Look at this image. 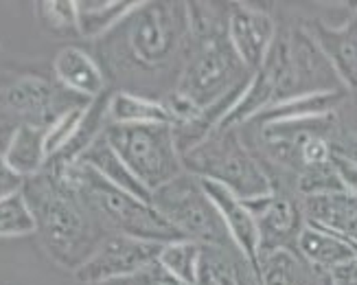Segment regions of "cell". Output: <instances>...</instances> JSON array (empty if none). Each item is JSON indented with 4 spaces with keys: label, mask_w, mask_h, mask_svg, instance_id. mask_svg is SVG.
Instances as JSON below:
<instances>
[{
    "label": "cell",
    "mask_w": 357,
    "mask_h": 285,
    "mask_svg": "<svg viewBox=\"0 0 357 285\" xmlns=\"http://www.w3.org/2000/svg\"><path fill=\"white\" fill-rule=\"evenodd\" d=\"M49 165L53 176L77 198L99 228L153 244H172L182 240L180 233L156 211L151 202L110 184L88 165Z\"/></svg>",
    "instance_id": "cell-1"
},
{
    "label": "cell",
    "mask_w": 357,
    "mask_h": 285,
    "mask_svg": "<svg viewBox=\"0 0 357 285\" xmlns=\"http://www.w3.org/2000/svg\"><path fill=\"white\" fill-rule=\"evenodd\" d=\"M189 11V49L186 64L180 75L178 92L189 97L195 105L206 108L220 101L224 94L252 79L235 49L230 46L228 31L213 18L211 11Z\"/></svg>",
    "instance_id": "cell-2"
},
{
    "label": "cell",
    "mask_w": 357,
    "mask_h": 285,
    "mask_svg": "<svg viewBox=\"0 0 357 285\" xmlns=\"http://www.w3.org/2000/svg\"><path fill=\"white\" fill-rule=\"evenodd\" d=\"M22 193L36 215L46 252L64 268L77 270L101 242L97 221L51 171L29 178Z\"/></svg>",
    "instance_id": "cell-3"
},
{
    "label": "cell",
    "mask_w": 357,
    "mask_h": 285,
    "mask_svg": "<svg viewBox=\"0 0 357 285\" xmlns=\"http://www.w3.org/2000/svg\"><path fill=\"white\" fill-rule=\"evenodd\" d=\"M184 171L220 182L243 202L274 193L272 180L257 158L243 147L235 130H217L193 149L182 154Z\"/></svg>",
    "instance_id": "cell-4"
},
{
    "label": "cell",
    "mask_w": 357,
    "mask_h": 285,
    "mask_svg": "<svg viewBox=\"0 0 357 285\" xmlns=\"http://www.w3.org/2000/svg\"><path fill=\"white\" fill-rule=\"evenodd\" d=\"M103 136L114 154L151 193L184 171L172 125L107 123Z\"/></svg>",
    "instance_id": "cell-5"
},
{
    "label": "cell",
    "mask_w": 357,
    "mask_h": 285,
    "mask_svg": "<svg viewBox=\"0 0 357 285\" xmlns=\"http://www.w3.org/2000/svg\"><path fill=\"white\" fill-rule=\"evenodd\" d=\"M151 204L180 233L182 240L202 246L232 244L202 178L191 171H182L178 178L156 189L151 193Z\"/></svg>",
    "instance_id": "cell-6"
},
{
    "label": "cell",
    "mask_w": 357,
    "mask_h": 285,
    "mask_svg": "<svg viewBox=\"0 0 357 285\" xmlns=\"http://www.w3.org/2000/svg\"><path fill=\"white\" fill-rule=\"evenodd\" d=\"M128 49L136 64L156 68L189 44V11L178 3H141L128 18Z\"/></svg>",
    "instance_id": "cell-7"
},
{
    "label": "cell",
    "mask_w": 357,
    "mask_h": 285,
    "mask_svg": "<svg viewBox=\"0 0 357 285\" xmlns=\"http://www.w3.org/2000/svg\"><path fill=\"white\" fill-rule=\"evenodd\" d=\"M162 246L165 244L107 233L105 237H101L92 255L75 270V277L90 285H105L132 279L158 261Z\"/></svg>",
    "instance_id": "cell-8"
},
{
    "label": "cell",
    "mask_w": 357,
    "mask_h": 285,
    "mask_svg": "<svg viewBox=\"0 0 357 285\" xmlns=\"http://www.w3.org/2000/svg\"><path fill=\"white\" fill-rule=\"evenodd\" d=\"M257 219L259 228V257L272 250H296L298 235L305 228V215L296 202L283 196H268L245 202Z\"/></svg>",
    "instance_id": "cell-9"
},
{
    "label": "cell",
    "mask_w": 357,
    "mask_h": 285,
    "mask_svg": "<svg viewBox=\"0 0 357 285\" xmlns=\"http://www.w3.org/2000/svg\"><path fill=\"white\" fill-rule=\"evenodd\" d=\"M226 31L241 64L250 73H257L276 40L274 18L263 9L235 5L226 18Z\"/></svg>",
    "instance_id": "cell-10"
},
{
    "label": "cell",
    "mask_w": 357,
    "mask_h": 285,
    "mask_svg": "<svg viewBox=\"0 0 357 285\" xmlns=\"http://www.w3.org/2000/svg\"><path fill=\"white\" fill-rule=\"evenodd\" d=\"M307 34L329 59L344 88L357 90V11L342 27H329L320 20L309 22Z\"/></svg>",
    "instance_id": "cell-11"
},
{
    "label": "cell",
    "mask_w": 357,
    "mask_h": 285,
    "mask_svg": "<svg viewBox=\"0 0 357 285\" xmlns=\"http://www.w3.org/2000/svg\"><path fill=\"white\" fill-rule=\"evenodd\" d=\"M202 184H204L208 198L213 200L217 213H220L230 235V242L259 268V228L250 209L245 207V202L241 198H237L224 184L204 178H202Z\"/></svg>",
    "instance_id": "cell-12"
},
{
    "label": "cell",
    "mask_w": 357,
    "mask_h": 285,
    "mask_svg": "<svg viewBox=\"0 0 357 285\" xmlns=\"http://www.w3.org/2000/svg\"><path fill=\"white\" fill-rule=\"evenodd\" d=\"M195 285H261L257 265L235 244L202 246Z\"/></svg>",
    "instance_id": "cell-13"
},
{
    "label": "cell",
    "mask_w": 357,
    "mask_h": 285,
    "mask_svg": "<svg viewBox=\"0 0 357 285\" xmlns=\"http://www.w3.org/2000/svg\"><path fill=\"white\" fill-rule=\"evenodd\" d=\"M3 103L15 115H22L29 119L26 123L40 125L53 123L64 110H57V97L55 90L49 82H44L40 77H22L15 79L11 86H7L0 94Z\"/></svg>",
    "instance_id": "cell-14"
},
{
    "label": "cell",
    "mask_w": 357,
    "mask_h": 285,
    "mask_svg": "<svg viewBox=\"0 0 357 285\" xmlns=\"http://www.w3.org/2000/svg\"><path fill=\"white\" fill-rule=\"evenodd\" d=\"M305 221L357 244V196L349 191L312 196L303 202Z\"/></svg>",
    "instance_id": "cell-15"
},
{
    "label": "cell",
    "mask_w": 357,
    "mask_h": 285,
    "mask_svg": "<svg viewBox=\"0 0 357 285\" xmlns=\"http://www.w3.org/2000/svg\"><path fill=\"white\" fill-rule=\"evenodd\" d=\"M53 71L61 86L79 94V97H86V101H92L103 94L105 79L99 64L77 46H64L55 55Z\"/></svg>",
    "instance_id": "cell-16"
},
{
    "label": "cell",
    "mask_w": 357,
    "mask_h": 285,
    "mask_svg": "<svg viewBox=\"0 0 357 285\" xmlns=\"http://www.w3.org/2000/svg\"><path fill=\"white\" fill-rule=\"evenodd\" d=\"M44 130L40 125L20 123L9 136L3 154V165L15 178H36L49 165L44 147Z\"/></svg>",
    "instance_id": "cell-17"
},
{
    "label": "cell",
    "mask_w": 357,
    "mask_h": 285,
    "mask_svg": "<svg viewBox=\"0 0 357 285\" xmlns=\"http://www.w3.org/2000/svg\"><path fill=\"white\" fill-rule=\"evenodd\" d=\"M296 252L320 275H329L337 265L357 257V252L344 237L322 231L312 224H305V228L301 231Z\"/></svg>",
    "instance_id": "cell-18"
},
{
    "label": "cell",
    "mask_w": 357,
    "mask_h": 285,
    "mask_svg": "<svg viewBox=\"0 0 357 285\" xmlns=\"http://www.w3.org/2000/svg\"><path fill=\"white\" fill-rule=\"evenodd\" d=\"M344 90L335 92H314V94H301V97H291L285 101H278L266 112H261L255 121L263 125L274 123H296V121H314L331 117L333 108L342 101Z\"/></svg>",
    "instance_id": "cell-19"
},
{
    "label": "cell",
    "mask_w": 357,
    "mask_h": 285,
    "mask_svg": "<svg viewBox=\"0 0 357 285\" xmlns=\"http://www.w3.org/2000/svg\"><path fill=\"white\" fill-rule=\"evenodd\" d=\"M77 163L88 165L90 169H95L101 178H105L110 184L123 189V191H128V193L141 198L145 202H151V191L143 187V182L138 180L134 173L128 169V165L114 154V149L107 145L105 136H99L95 142H92V145L82 154V158Z\"/></svg>",
    "instance_id": "cell-20"
},
{
    "label": "cell",
    "mask_w": 357,
    "mask_h": 285,
    "mask_svg": "<svg viewBox=\"0 0 357 285\" xmlns=\"http://www.w3.org/2000/svg\"><path fill=\"white\" fill-rule=\"evenodd\" d=\"M77 31L82 38H99L126 22L141 3L132 0H77Z\"/></svg>",
    "instance_id": "cell-21"
},
{
    "label": "cell",
    "mask_w": 357,
    "mask_h": 285,
    "mask_svg": "<svg viewBox=\"0 0 357 285\" xmlns=\"http://www.w3.org/2000/svg\"><path fill=\"white\" fill-rule=\"evenodd\" d=\"M107 121L114 125H149V123L174 125L172 115H169V110L165 108L162 101H153L132 92L110 94Z\"/></svg>",
    "instance_id": "cell-22"
},
{
    "label": "cell",
    "mask_w": 357,
    "mask_h": 285,
    "mask_svg": "<svg viewBox=\"0 0 357 285\" xmlns=\"http://www.w3.org/2000/svg\"><path fill=\"white\" fill-rule=\"evenodd\" d=\"M261 285H312L314 268L296 250H272L259 257Z\"/></svg>",
    "instance_id": "cell-23"
},
{
    "label": "cell",
    "mask_w": 357,
    "mask_h": 285,
    "mask_svg": "<svg viewBox=\"0 0 357 285\" xmlns=\"http://www.w3.org/2000/svg\"><path fill=\"white\" fill-rule=\"evenodd\" d=\"M38 233V221L22 189L0 193V240H15Z\"/></svg>",
    "instance_id": "cell-24"
},
{
    "label": "cell",
    "mask_w": 357,
    "mask_h": 285,
    "mask_svg": "<svg viewBox=\"0 0 357 285\" xmlns=\"http://www.w3.org/2000/svg\"><path fill=\"white\" fill-rule=\"evenodd\" d=\"M199 259H202V244L191 240H178L172 244H165L158 255V263L169 275H174L176 279L189 285L197 283Z\"/></svg>",
    "instance_id": "cell-25"
},
{
    "label": "cell",
    "mask_w": 357,
    "mask_h": 285,
    "mask_svg": "<svg viewBox=\"0 0 357 285\" xmlns=\"http://www.w3.org/2000/svg\"><path fill=\"white\" fill-rule=\"evenodd\" d=\"M88 103L90 101L75 103V105L66 108L64 112H61L51 125H46V130H44V147H46V156H49V161H51V158H55L73 140L77 128H79V123H82V119L86 115Z\"/></svg>",
    "instance_id": "cell-26"
},
{
    "label": "cell",
    "mask_w": 357,
    "mask_h": 285,
    "mask_svg": "<svg viewBox=\"0 0 357 285\" xmlns=\"http://www.w3.org/2000/svg\"><path fill=\"white\" fill-rule=\"evenodd\" d=\"M44 31L53 36H79L77 31V5L73 0H44L36 5Z\"/></svg>",
    "instance_id": "cell-27"
},
{
    "label": "cell",
    "mask_w": 357,
    "mask_h": 285,
    "mask_svg": "<svg viewBox=\"0 0 357 285\" xmlns=\"http://www.w3.org/2000/svg\"><path fill=\"white\" fill-rule=\"evenodd\" d=\"M298 191L305 198L327 196V193H340V191H344V184H342V180H340L333 163H327V165H316V167H305V169H301Z\"/></svg>",
    "instance_id": "cell-28"
},
{
    "label": "cell",
    "mask_w": 357,
    "mask_h": 285,
    "mask_svg": "<svg viewBox=\"0 0 357 285\" xmlns=\"http://www.w3.org/2000/svg\"><path fill=\"white\" fill-rule=\"evenodd\" d=\"M331 163L337 171L340 180H342V184H344V191L357 196V156L333 149Z\"/></svg>",
    "instance_id": "cell-29"
},
{
    "label": "cell",
    "mask_w": 357,
    "mask_h": 285,
    "mask_svg": "<svg viewBox=\"0 0 357 285\" xmlns=\"http://www.w3.org/2000/svg\"><path fill=\"white\" fill-rule=\"evenodd\" d=\"M116 283H121V285H189V283L176 279L174 275H169L158 261L145 268V270L138 272L136 277L126 279V281H116Z\"/></svg>",
    "instance_id": "cell-30"
},
{
    "label": "cell",
    "mask_w": 357,
    "mask_h": 285,
    "mask_svg": "<svg viewBox=\"0 0 357 285\" xmlns=\"http://www.w3.org/2000/svg\"><path fill=\"white\" fill-rule=\"evenodd\" d=\"M329 277L335 285H357V257L337 265L335 270L329 272Z\"/></svg>",
    "instance_id": "cell-31"
},
{
    "label": "cell",
    "mask_w": 357,
    "mask_h": 285,
    "mask_svg": "<svg viewBox=\"0 0 357 285\" xmlns=\"http://www.w3.org/2000/svg\"><path fill=\"white\" fill-rule=\"evenodd\" d=\"M320 285H335V283L331 281L329 275H322V277H320Z\"/></svg>",
    "instance_id": "cell-32"
},
{
    "label": "cell",
    "mask_w": 357,
    "mask_h": 285,
    "mask_svg": "<svg viewBox=\"0 0 357 285\" xmlns=\"http://www.w3.org/2000/svg\"><path fill=\"white\" fill-rule=\"evenodd\" d=\"M349 244H351V246H353V250L357 252V244H353V242H349Z\"/></svg>",
    "instance_id": "cell-33"
},
{
    "label": "cell",
    "mask_w": 357,
    "mask_h": 285,
    "mask_svg": "<svg viewBox=\"0 0 357 285\" xmlns=\"http://www.w3.org/2000/svg\"><path fill=\"white\" fill-rule=\"evenodd\" d=\"M105 285H121V283H105Z\"/></svg>",
    "instance_id": "cell-34"
}]
</instances>
